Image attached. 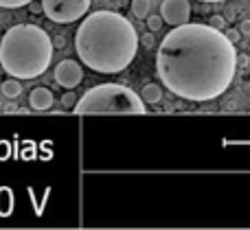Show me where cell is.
Returning <instances> with one entry per match:
<instances>
[{
    "label": "cell",
    "mask_w": 250,
    "mask_h": 230,
    "mask_svg": "<svg viewBox=\"0 0 250 230\" xmlns=\"http://www.w3.org/2000/svg\"><path fill=\"white\" fill-rule=\"evenodd\" d=\"M208 24L215 26V29H222V31H224L226 20H224V16H220V13H217V16H211V18H208Z\"/></svg>",
    "instance_id": "e0dca14e"
},
{
    "label": "cell",
    "mask_w": 250,
    "mask_h": 230,
    "mask_svg": "<svg viewBox=\"0 0 250 230\" xmlns=\"http://www.w3.org/2000/svg\"><path fill=\"white\" fill-rule=\"evenodd\" d=\"M224 35H226V38H229L233 44H237L239 39H242V31H239V29H224Z\"/></svg>",
    "instance_id": "2e32d148"
},
{
    "label": "cell",
    "mask_w": 250,
    "mask_h": 230,
    "mask_svg": "<svg viewBox=\"0 0 250 230\" xmlns=\"http://www.w3.org/2000/svg\"><path fill=\"white\" fill-rule=\"evenodd\" d=\"M138 44V33L132 22L108 9L86 16L75 33L77 57L101 75H117L127 68L136 57Z\"/></svg>",
    "instance_id": "7a4b0ae2"
},
{
    "label": "cell",
    "mask_w": 250,
    "mask_h": 230,
    "mask_svg": "<svg viewBox=\"0 0 250 230\" xmlns=\"http://www.w3.org/2000/svg\"><path fill=\"white\" fill-rule=\"evenodd\" d=\"M4 112H18V105L16 103H11V99H9V103H4Z\"/></svg>",
    "instance_id": "44dd1931"
},
{
    "label": "cell",
    "mask_w": 250,
    "mask_h": 230,
    "mask_svg": "<svg viewBox=\"0 0 250 230\" xmlns=\"http://www.w3.org/2000/svg\"><path fill=\"white\" fill-rule=\"evenodd\" d=\"M163 16H147V29L151 31V33H156V31H160V26H163Z\"/></svg>",
    "instance_id": "4fadbf2b"
},
{
    "label": "cell",
    "mask_w": 250,
    "mask_h": 230,
    "mask_svg": "<svg viewBox=\"0 0 250 230\" xmlns=\"http://www.w3.org/2000/svg\"><path fill=\"white\" fill-rule=\"evenodd\" d=\"M235 44L222 29L178 24L156 51V73L169 92L187 101H213L230 88L237 70Z\"/></svg>",
    "instance_id": "6da1fadb"
},
{
    "label": "cell",
    "mask_w": 250,
    "mask_h": 230,
    "mask_svg": "<svg viewBox=\"0 0 250 230\" xmlns=\"http://www.w3.org/2000/svg\"><path fill=\"white\" fill-rule=\"evenodd\" d=\"M13 209V200H11V191L9 189H0V215L7 217Z\"/></svg>",
    "instance_id": "8fae6325"
},
{
    "label": "cell",
    "mask_w": 250,
    "mask_h": 230,
    "mask_svg": "<svg viewBox=\"0 0 250 230\" xmlns=\"http://www.w3.org/2000/svg\"><path fill=\"white\" fill-rule=\"evenodd\" d=\"M141 99L145 101V103H160V99H163V88L158 86V83H145L141 90Z\"/></svg>",
    "instance_id": "30bf717a"
},
{
    "label": "cell",
    "mask_w": 250,
    "mask_h": 230,
    "mask_svg": "<svg viewBox=\"0 0 250 230\" xmlns=\"http://www.w3.org/2000/svg\"><path fill=\"white\" fill-rule=\"evenodd\" d=\"M26 7H29V9H31V11H33V13H40V11H42V2H40V4H35V2H29V4H26Z\"/></svg>",
    "instance_id": "7402d4cb"
},
{
    "label": "cell",
    "mask_w": 250,
    "mask_h": 230,
    "mask_svg": "<svg viewBox=\"0 0 250 230\" xmlns=\"http://www.w3.org/2000/svg\"><path fill=\"white\" fill-rule=\"evenodd\" d=\"M53 103H55V96H53V92L48 90V88L40 86V88L31 90V95H29L31 110H35V112H46V110L53 108Z\"/></svg>",
    "instance_id": "ba28073f"
},
{
    "label": "cell",
    "mask_w": 250,
    "mask_h": 230,
    "mask_svg": "<svg viewBox=\"0 0 250 230\" xmlns=\"http://www.w3.org/2000/svg\"><path fill=\"white\" fill-rule=\"evenodd\" d=\"M53 75H55V81L60 83L62 88L73 90V88H77L79 83H82L83 68L75 59H64V61H60V64L55 66V73Z\"/></svg>",
    "instance_id": "52a82bcc"
},
{
    "label": "cell",
    "mask_w": 250,
    "mask_h": 230,
    "mask_svg": "<svg viewBox=\"0 0 250 230\" xmlns=\"http://www.w3.org/2000/svg\"><path fill=\"white\" fill-rule=\"evenodd\" d=\"M77 114H145L147 103L138 92L123 83H99L77 99Z\"/></svg>",
    "instance_id": "277c9868"
},
{
    "label": "cell",
    "mask_w": 250,
    "mask_h": 230,
    "mask_svg": "<svg viewBox=\"0 0 250 230\" xmlns=\"http://www.w3.org/2000/svg\"><path fill=\"white\" fill-rule=\"evenodd\" d=\"M64 44H66L64 35H57V38L53 39V46H55V48H62V46H64Z\"/></svg>",
    "instance_id": "ffe728a7"
},
{
    "label": "cell",
    "mask_w": 250,
    "mask_h": 230,
    "mask_svg": "<svg viewBox=\"0 0 250 230\" xmlns=\"http://www.w3.org/2000/svg\"><path fill=\"white\" fill-rule=\"evenodd\" d=\"M132 13L136 18L149 16V0H132Z\"/></svg>",
    "instance_id": "7c38bea8"
},
{
    "label": "cell",
    "mask_w": 250,
    "mask_h": 230,
    "mask_svg": "<svg viewBox=\"0 0 250 230\" xmlns=\"http://www.w3.org/2000/svg\"><path fill=\"white\" fill-rule=\"evenodd\" d=\"M29 2H33V0H0V7L2 9H20V7H26Z\"/></svg>",
    "instance_id": "5bb4252c"
},
{
    "label": "cell",
    "mask_w": 250,
    "mask_h": 230,
    "mask_svg": "<svg viewBox=\"0 0 250 230\" xmlns=\"http://www.w3.org/2000/svg\"><path fill=\"white\" fill-rule=\"evenodd\" d=\"M75 103H77L75 92H64V96H62V105H64V108H68V110H73Z\"/></svg>",
    "instance_id": "9a60e30c"
},
{
    "label": "cell",
    "mask_w": 250,
    "mask_h": 230,
    "mask_svg": "<svg viewBox=\"0 0 250 230\" xmlns=\"http://www.w3.org/2000/svg\"><path fill=\"white\" fill-rule=\"evenodd\" d=\"M92 0H42V13L51 22L70 24L88 13Z\"/></svg>",
    "instance_id": "5b68a950"
},
{
    "label": "cell",
    "mask_w": 250,
    "mask_h": 230,
    "mask_svg": "<svg viewBox=\"0 0 250 230\" xmlns=\"http://www.w3.org/2000/svg\"><path fill=\"white\" fill-rule=\"evenodd\" d=\"M53 39L38 24H16L0 39V66L16 79L44 75L53 59Z\"/></svg>",
    "instance_id": "3957f363"
},
{
    "label": "cell",
    "mask_w": 250,
    "mask_h": 230,
    "mask_svg": "<svg viewBox=\"0 0 250 230\" xmlns=\"http://www.w3.org/2000/svg\"><path fill=\"white\" fill-rule=\"evenodd\" d=\"M160 16L171 26L185 24L191 18V2L189 0H163V4H160Z\"/></svg>",
    "instance_id": "8992f818"
},
{
    "label": "cell",
    "mask_w": 250,
    "mask_h": 230,
    "mask_svg": "<svg viewBox=\"0 0 250 230\" xmlns=\"http://www.w3.org/2000/svg\"><path fill=\"white\" fill-rule=\"evenodd\" d=\"M239 31H242V35H248L250 38V18H246V20L239 24Z\"/></svg>",
    "instance_id": "d6986e66"
},
{
    "label": "cell",
    "mask_w": 250,
    "mask_h": 230,
    "mask_svg": "<svg viewBox=\"0 0 250 230\" xmlns=\"http://www.w3.org/2000/svg\"><path fill=\"white\" fill-rule=\"evenodd\" d=\"M0 92H2V96L4 99H18L20 96V92H22V83H20V79H16V77H9V79H4L2 83H0Z\"/></svg>",
    "instance_id": "9c48e42d"
},
{
    "label": "cell",
    "mask_w": 250,
    "mask_h": 230,
    "mask_svg": "<svg viewBox=\"0 0 250 230\" xmlns=\"http://www.w3.org/2000/svg\"><path fill=\"white\" fill-rule=\"evenodd\" d=\"M200 2H226V0H200Z\"/></svg>",
    "instance_id": "603a6c76"
},
{
    "label": "cell",
    "mask_w": 250,
    "mask_h": 230,
    "mask_svg": "<svg viewBox=\"0 0 250 230\" xmlns=\"http://www.w3.org/2000/svg\"><path fill=\"white\" fill-rule=\"evenodd\" d=\"M138 42H141L145 48H151V46H154V35H151V33H145L143 38H138Z\"/></svg>",
    "instance_id": "ac0fdd59"
}]
</instances>
